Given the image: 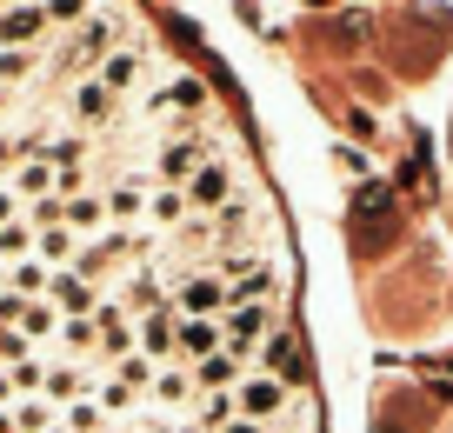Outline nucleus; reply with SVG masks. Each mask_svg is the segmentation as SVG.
I'll return each mask as SVG.
<instances>
[{
  "label": "nucleus",
  "mask_w": 453,
  "mask_h": 433,
  "mask_svg": "<svg viewBox=\"0 0 453 433\" xmlns=\"http://www.w3.org/2000/svg\"><path fill=\"white\" fill-rule=\"evenodd\" d=\"M0 107H7V94H0Z\"/></svg>",
  "instance_id": "e433bc0d"
},
{
  "label": "nucleus",
  "mask_w": 453,
  "mask_h": 433,
  "mask_svg": "<svg viewBox=\"0 0 453 433\" xmlns=\"http://www.w3.org/2000/svg\"><path fill=\"white\" fill-rule=\"evenodd\" d=\"M234 400H241V420H260V427H267V420H280V406L294 400V387H280L273 374H260V380H241Z\"/></svg>",
  "instance_id": "423d86ee"
},
{
  "label": "nucleus",
  "mask_w": 453,
  "mask_h": 433,
  "mask_svg": "<svg viewBox=\"0 0 453 433\" xmlns=\"http://www.w3.org/2000/svg\"><path fill=\"white\" fill-rule=\"evenodd\" d=\"M194 387H213V393H234L241 387V353H207V360H194Z\"/></svg>",
  "instance_id": "ddd939ff"
},
{
  "label": "nucleus",
  "mask_w": 453,
  "mask_h": 433,
  "mask_svg": "<svg viewBox=\"0 0 453 433\" xmlns=\"http://www.w3.org/2000/svg\"><path fill=\"white\" fill-rule=\"evenodd\" d=\"M107 113H113V94H107L100 81H81V87H73V120H107Z\"/></svg>",
  "instance_id": "6ab92c4d"
},
{
  "label": "nucleus",
  "mask_w": 453,
  "mask_h": 433,
  "mask_svg": "<svg viewBox=\"0 0 453 433\" xmlns=\"http://www.w3.org/2000/svg\"><path fill=\"white\" fill-rule=\"evenodd\" d=\"M27 67H34L27 54H7V47H0V94H7L14 81H27Z\"/></svg>",
  "instance_id": "c85d7f7f"
},
{
  "label": "nucleus",
  "mask_w": 453,
  "mask_h": 433,
  "mask_svg": "<svg viewBox=\"0 0 453 433\" xmlns=\"http://www.w3.org/2000/svg\"><path fill=\"white\" fill-rule=\"evenodd\" d=\"M226 420H241V400H234V393H207V406H200V427L220 433Z\"/></svg>",
  "instance_id": "a878e982"
},
{
  "label": "nucleus",
  "mask_w": 453,
  "mask_h": 433,
  "mask_svg": "<svg viewBox=\"0 0 453 433\" xmlns=\"http://www.w3.org/2000/svg\"><path fill=\"white\" fill-rule=\"evenodd\" d=\"M134 81H141V54H134V47H113V54L100 60V87H107V94H127Z\"/></svg>",
  "instance_id": "dca6fc26"
},
{
  "label": "nucleus",
  "mask_w": 453,
  "mask_h": 433,
  "mask_svg": "<svg viewBox=\"0 0 453 433\" xmlns=\"http://www.w3.org/2000/svg\"><path fill=\"white\" fill-rule=\"evenodd\" d=\"M173 347H180V313H173V307L141 313V327H134V353H147V360H167Z\"/></svg>",
  "instance_id": "1a4fd4ad"
},
{
  "label": "nucleus",
  "mask_w": 453,
  "mask_h": 433,
  "mask_svg": "<svg viewBox=\"0 0 453 433\" xmlns=\"http://www.w3.org/2000/svg\"><path fill=\"white\" fill-rule=\"evenodd\" d=\"M60 427H67V433H100V400H73Z\"/></svg>",
  "instance_id": "cd10ccee"
},
{
  "label": "nucleus",
  "mask_w": 453,
  "mask_h": 433,
  "mask_svg": "<svg viewBox=\"0 0 453 433\" xmlns=\"http://www.w3.org/2000/svg\"><path fill=\"white\" fill-rule=\"evenodd\" d=\"M220 433H267V427H260V420H226Z\"/></svg>",
  "instance_id": "f704fd0d"
},
{
  "label": "nucleus",
  "mask_w": 453,
  "mask_h": 433,
  "mask_svg": "<svg viewBox=\"0 0 453 433\" xmlns=\"http://www.w3.org/2000/svg\"><path fill=\"white\" fill-rule=\"evenodd\" d=\"M187 393H194V374H180V367H160V374H154V400L180 406Z\"/></svg>",
  "instance_id": "393cba45"
},
{
  "label": "nucleus",
  "mask_w": 453,
  "mask_h": 433,
  "mask_svg": "<svg viewBox=\"0 0 453 433\" xmlns=\"http://www.w3.org/2000/svg\"><path fill=\"white\" fill-rule=\"evenodd\" d=\"M267 327H273V313H267V300H241V307H226L220 313V334H226V353H254L260 340H267Z\"/></svg>",
  "instance_id": "7ed1b4c3"
},
{
  "label": "nucleus",
  "mask_w": 453,
  "mask_h": 433,
  "mask_svg": "<svg viewBox=\"0 0 453 433\" xmlns=\"http://www.w3.org/2000/svg\"><path fill=\"white\" fill-rule=\"evenodd\" d=\"M147 220L154 227H180L187 220V187H154V194H147Z\"/></svg>",
  "instance_id": "f3484780"
},
{
  "label": "nucleus",
  "mask_w": 453,
  "mask_h": 433,
  "mask_svg": "<svg viewBox=\"0 0 453 433\" xmlns=\"http://www.w3.org/2000/svg\"><path fill=\"white\" fill-rule=\"evenodd\" d=\"M41 34H47V7H34V0L0 7V47H7V54H27Z\"/></svg>",
  "instance_id": "0eeeda50"
},
{
  "label": "nucleus",
  "mask_w": 453,
  "mask_h": 433,
  "mask_svg": "<svg viewBox=\"0 0 453 433\" xmlns=\"http://www.w3.org/2000/svg\"><path fill=\"white\" fill-rule=\"evenodd\" d=\"M173 433H207V427H173Z\"/></svg>",
  "instance_id": "c9c22d12"
},
{
  "label": "nucleus",
  "mask_w": 453,
  "mask_h": 433,
  "mask_svg": "<svg viewBox=\"0 0 453 433\" xmlns=\"http://www.w3.org/2000/svg\"><path fill=\"white\" fill-rule=\"evenodd\" d=\"M47 7V20H81L87 14V0H41Z\"/></svg>",
  "instance_id": "473e14b6"
},
{
  "label": "nucleus",
  "mask_w": 453,
  "mask_h": 433,
  "mask_svg": "<svg viewBox=\"0 0 453 433\" xmlns=\"http://www.w3.org/2000/svg\"><path fill=\"white\" fill-rule=\"evenodd\" d=\"M34 234H41V227H27V220H14V227H0V260H27L34 253Z\"/></svg>",
  "instance_id": "5701e85b"
},
{
  "label": "nucleus",
  "mask_w": 453,
  "mask_h": 433,
  "mask_svg": "<svg viewBox=\"0 0 453 433\" xmlns=\"http://www.w3.org/2000/svg\"><path fill=\"white\" fill-rule=\"evenodd\" d=\"M167 107H180V113H200V107H207V87H200L194 73H173V81H160L154 94H147V113H167Z\"/></svg>",
  "instance_id": "f8f14e48"
},
{
  "label": "nucleus",
  "mask_w": 453,
  "mask_h": 433,
  "mask_svg": "<svg viewBox=\"0 0 453 433\" xmlns=\"http://www.w3.org/2000/svg\"><path fill=\"white\" fill-rule=\"evenodd\" d=\"M113 41H120V14H94V20H81V27L67 34V60L73 67H94V60L113 54Z\"/></svg>",
  "instance_id": "20e7f679"
},
{
  "label": "nucleus",
  "mask_w": 453,
  "mask_h": 433,
  "mask_svg": "<svg viewBox=\"0 0 453 433\" xmlns=\"http://www.w3.org/2000/svg\"><path fill=\"white\" fill-rule=\"evenodd\" d=\"M34 253H41V267H47V260H67V267H73L81 240H73L67 227H41V234H34Z\"/></svg>",
  "instance_id": "aec40b11"
},
{
  "label": "nucleus",
  "mask_w": 453,
  "mask_h": 433,
  "mask_svg": "<svg viewBox=\"0 0 453 433\" xmlns=\"http://www.w3.org/2000/svg\"><path fill=\"white\" fill-rule=\"evenodd\" d=\"M220 347H226L220 321H180V347H173V353H187V360H207V353H220Z\"/></svg>",
  "instance_id": "2eb2a0df"
},
{
  "label": "nucleus",
  "mask_w": 453,
  "mask_h": 433,
  "mask_svg": "<svg viewBox=\"0 0 453 433\" xmlns=\"http://www.w3.org/2000/svg\"><path fill=\"white\" fill-rule=\"evenodd\" d=\"M334 160H340V167H347V174H354V181H367V154H360V147H340Z\"/></svg>",
  "instance_id": "72a5a7b5"
},
{
  "label": "nucleus",
  "mask_w": 453,
  "mask_h": 433,
  "mask_svg": "<svg viewBox=\"0 0 453 433\" xmlns=\"http://www.w3.org/2000/svg\"><path fill=\"white\" fill-rule=\"evenodd\" d=\"M47 300L60 307V321H94V307H100V287H94V280H81L73 267H60V274L47 280Z\"/></svg>",
  "instance_id": "39448f33"
},
{
  "label": "nucleus",
  "mask_w": 453,
  "mask_h": 433,
  "mask_svg": "<svg viewBox=\"0 0 453 433\" xmlns=\"http://www.w3.org/2000/svg\"><path fill=\"white\" fill-rule=\"evenodd\" d=\"M107 213H113V220H141V213H147V187L141 181H120L107 194Z\"/></svg>",
  "instance_id": "412c9836"
},
{
  "label": "nucleus",
  "mask_w": 453,
  "mask_h": 433,
  "mask_svg": "<svg viewBox=\"0 0 453 433\" xmlns=\"http://www.w3.org/2000/svg\"><path fill=\"white\" fill-rule=\"evenodd\" d=\"M334 34H340V47H360V41H367V14H347Z\"/></svg>",
  "instance_id": "7c9ffc66"
},
{
  "label": "nucleus",
  "mask_w": 453,
  "mask_h": 433,
  "mask_svg": "<svg viewBox=\"0 0 453 433\" xmlns=\"http://www.w3.org/2000/svg\"><path fill=\"white\" fill-rule=\"evenodd\" d=\"M426 380H434V387L453 400V353H447V360H426Z\"/></svg>",
  "instance_id": "2f4dec72"
},
{
  "label": "nucleus",
  "mask_w": 453,
  "mask_h": 433,
  "mask_svg": "<svg viewBox=\"0 0 453 433\" xmlns=\"http://www.w3.org/2000/svg\"><path fill=\"white\" fill-rule=\"evenodd\" d=\"M81 387H87V380H81V367H47V380H41V393H47V400H81Z\"/></svg>",
  "instance_id": "4be33fe9"
},
{
  "label": "nucleus",
  "mask_w": 453,
  "mask_h": 433,
  "mask_svg": "<svg viewBox=\"0 0 453 433\" xmlns=\"http://www.w3.org/2000/svg\"><path fill=\"white\" fill-rule=\"evenodd\" d=\"M387 240H394V187L367 181L354 194V247L360 253H380Z\"/></svg>",
  "instance_id": "f257e3e1"
},
{
  "label": "nucleus",
  "mask_w": 453,
  "mask_h": 433,
  "mask_svg": "<svg viewBox=\"0 0 453 433\" xmlns=\"http://www.w3.org/2000/svg\"><path fill=\"white\" fill-rule=\"evenodd\" d=\"M260 360H267V374L280 380V387H300V380H307V360H300L294 334H267V340H260Z\"/></svg>",
  "instance_id": "9b49d317"
},
{
  "label": "nucleus",
  "mask_w": 453,
  "mask_h": 433,
  "mask_svg": "<svg viewBox=\"0 0 453 433\" xmlns=\"http://www.w3.org/2000/svg\"><path fill=\"white\" fill-rule=\"evenodd\" d=\"M200 167H207V140H167V147L154 154V174H160V187H187Z\"/></svg>",
  "instance_id": "6e6552de"
},
{
  "label": "nucleus",
  "mask_w": 453,
  "mask_h": 433,
  "mask_svg": "<svg viewBox=\"0 0 453 433\" xmlns=\"http://www.w3.org/2000/svg\"><path fill=\"white\" fill-rule=\"evenodd\" d=\"M60 340H67V347H94V321H60Z\"/></svg>",
  "instance_id": "c756f323"
},
{
  "label": "nucleus",
  "mask_w": 453,
  "mask_h": 433,
  "mask_svg": "<svg viewBox=\"0 0 453 433\" xmlns=\"http://www.w3.org/2000/svg\"><path fill=\"white\" fill-rule=\"evenodd\" d=\"M7 280H14V300H27V294H47V267L41 260H20V267H7Z\"/></svg>",
  "instance_id": "b1692460"
},
{
  "label": "nucleus",
  "mask_w": 453,
  "mask_h": 433,
  "mask_svg": "<svg viewBox=\"0 0 453 433\" xmlns=\"http://www.w3.org/2000/svg\"><path fill=\"white\" fill-rule=\"evenodd\" d=\"M113 380H120V387H154V360H147V353H127V360H120V374H113Z\"/></svg>",
  "instance_id": "bb28decb"
},
{
  "label": "nucleus",
  "mask_w": 453,
  "mask_h": 433,
  "mask_svg": "<svg viewBox=\"0 0 453 433\" xmlns=\"http://www.w3.org/2000/svg\"><path fill=\"white\" fill-rule=\"evenodd\" d=\"M54 187H60V174L47 167V160H27V167L14 174V194H20V200H47Z\"/></svg>",
  "instance_id": "a211bd4d"
},
{
  "label": "nucleus",
  "mask_w": 453,
  "mask_h": 433,
  "mask_svg": "<svg viewBox=\"0 0 453 433\" xmlns=\"http://www.w3.org/2000/svg\"><path fill=\"white\" fill-rule=\"evenodd\" d=\"M173 313H180V321H220V313H226V280L220 274H180V287H173Z\"/></svg>",
  "instance_id": "f03ea898"
},
{
  "label": "nucleus",
  "mask_w": 453,
  "mask_h": 433,
  "mask_svg": "<svg viewBox=\"0 0 453 433\" xmlns=\"http://www.w3.org/2000/svg\"><path fill=\"white\" fill-rule=\"evenodd\" d=\"M226 200H234V167L226 160H207V167L187 181V207H207V213H220Z\"/></svg>",
  "instance_id": "9d476101"
},
{
  "label": "nucleus",
  "mask_w": 453,
  "mask_h": 433,
  "mask_svg": "<svg viewBox=\"0 0 453 433\" xmlns=\"http://www.w3.org/2000/svg\"><path fill=\"white\" fill-rule=\"evenodd\" d=\"M100 220H107V194H73V200H67V213H60V227H67L73 240H87Z\"/></svg>",
  "instance_id": "4468645a"
}]
</instances>
